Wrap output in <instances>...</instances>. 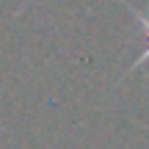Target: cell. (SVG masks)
Here are the masks:
<instances>
[{
  "label": "cell",
  "mask_w": 149,
  "mask_h": 149,
  "mask_svg": "<svg viewBox=\"0 0 149 149\" xmlns=\"http://www.w3.org/2000/svg\"><path fill=\"white\" fill-rule=\"evenodd\" d=\"M127 8H130V14L135 17V22H138V31H141V36L146 39V47H144V53H141L138 58L133 61V66L127 69V72H135V69H141L144 64H149V11H141V8H135V6H130V3H127Z\"/></svg>",
  "instance_id": "1"
}]
</instances>
